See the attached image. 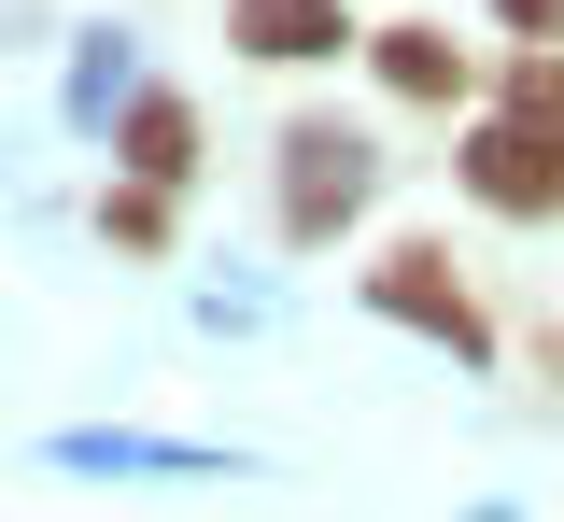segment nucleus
<instances>
[{"mask_svg": "<svg viewBox=\"0 0 564 522\" xmlns=\"http://www.w3.org/2000/svg\"><path fill=\"white\" fill-rule=\"evenodd\" d=\"M367 184H381V155L352 142V128H325V113H311V128H282V226H296V240L352 226V213H367Z\"/></svg>", "mask_w": 564, "mask_h": 522, "instance_id": "f257e3e1", "label": "nucleus"}, {"mask_svg": "<svg viewBox=\"0 0 564 522\" xmlns=\"http://www.w3.org/2000/svg\"><path fill=\"white\" fill-rule=\"evenodd\" d=\"M452 170H466V198H480V213H508V226L564 213V142H551V128H508V113H480Z\"/></svg>", "mask_w": 564, "mask_h": 522, "instance_id": "f03ea898", "label": "nucleus"}, {"mask_svg": "<svg viewBox=\"0 0 564 522\" xmlns=\"http://www.w3.org/2000/svg\"><path fill=\"white\" fill-rule=\"evenodd\" d=\"M367 297L395 311V325H423V339H452V354H494V311L466 297V269H452L437 240H395V254L367 269Z\"/></svg>", "mask_w": 564, "mask_h": 522, "instance_id": "7ed1b4c3", "label": "nucleus"}, {"mask_svg": "<svg viewBox=\"0 0 564 522\" xmlns=\"http://www.w3.org/2000/svg\"><path fill=\"white\" fill-rule=\"evenodd\" d=\"M226 29H240V57H269V72H311V57H339V43H367V29H352L339 0H240Z\"/></svg>", "mask_w": 564, "mask_h": 522, "instance_id": "20e7f679", "label": "nucleus"}, {"mask_svg": "<svg viewBox=\"0 0 564 522\" xmlns=\"http://www.w3.org/2000/svg\"><path fill=\"white\" fill-rule=\"evenodd\" d=\"M113 155H128V184H155V198H170V184L198 170V113H184V99L155 85V99H128V128H113Z\"/></svg>", "mask_w": 564, "mask_h": 522, "instance_id": "39448f33", "label": "nucleus"}, {"mask_svg": "<svg viewBox=\"0 0 564 522\" xmlns=\"http://www.w3.org/2000/svg\"><path fill=\"white\" fill-rule=\"evenodd\" d=\"M367 72L395 99H466V43L452 29H367Z\"/></svg>", "mask_w": 564, "mask_h": 522, "instance_id": "423d86ee", "label": "nucleus"}, {"mask_svg": "<svg viewBox=\"0 0 564 522\" xmlns=\"http://www.w3.org/2000/svg\"><path fill=\"white\" fill-rule=\"evenodd\" d=\"M508 128H551L564 142V57H508Z\"/></svg>", "mask_w": 564, "mask_h": 522, "instance_id": "0eeeda50", "label": "nucleus"}, {"mask_svg": "<svg viewBox=\"0 0 564 522\" xmlns=\"http://www.w3.org/2000/svg\"><path fill=\"white\" fill-rule=\"evenodd\" d=\"M113 240H128V254H155V240H170V198H155V184H128V198H113Z\"/></svg>", "mask_w": 564, "mask_h": 522, "instance_id": "6e6552de", "label": "nucleus"}, {"mask_svg": "<svg viewBox=\"0 0 564 522\" xmlns=\"http://www.w3.org/2000/svg\"><path fill=\"white\" fill-rule=\"evenodd\" d=\"M494 29H522V57H551V43H564V0H494Z\"/></svg>", "mask_w": 564, "mask_h": 522, "instance_id": "1a4fd4ad", "label": "nucleus"}]
</instances>
